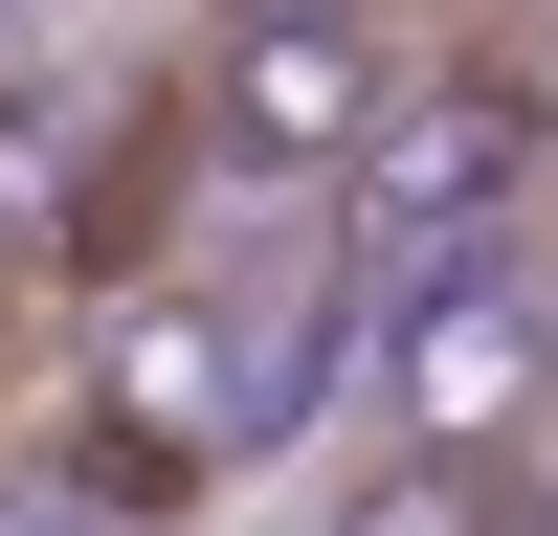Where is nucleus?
<instances>
[{
  "mask_svg": "<svg viewBox=\"0 0 558 536\" xmlns=\"http://www.w3.org/2000/svg\"><path fill=\"white\" fill-rule=\"evenodd\" d=\"M357 402H380V447H447V470L558 447V246H514V223L425 246L357 336Z\"/></svg>",
  "mask_w": 558,
  "mask_h": 536,
  "instance_id": "1",
  "label": "nucleus"
},
{
  "mask_svg": "<svg viewBox=\"0 0 558 536\" xmlns=\"http://www.w3.org/2000/svg\"><path fill=\"white\" fill-rule=\"evenodd\" d=\"M425 0H223L202 45H179V134H202L223 179H357V134L402 112V68H425Z\"/></svg>",
  "mask_w": 558,
  "mask_h": 536,
  "instance_id": "2",
  "label": "nucleus"
},
{
  "mask_svg": "<svg viewBox=\"0 0 558 536\" xmlns=\"http://www.w3.org/2000/svg\"><path fill=\"white\" fill-rule=\"evenodd\" d=\"M68 402H89V470H112V491H223V470L268 447V357H246V313L179 291V268H112Z\"/></svg>",
  "mask_w": 558,
  "mask_h": 536,
  "instance_id": "3",
  "label": "nucleus"
},
{
  "mask_svg": "<svg viewBox=\"0 0 558 536\" xmlns=\"http://www.w3.org/2000/svg\"><path fill=\"white\" fill-rule=\"evenodd\" d=\"M336 536H514V491H492V470H447V447H380V470L336 491Z\"/></svg>",
  "mask_w": 558,
  "mask_h": 536,
  "instance_id": "4",
  "label": "nucleus"
},
{
  "mask_svg": "<svg viewBox=\"0 0 558 536\" xmlns=\"http://www.w3.org/2000/svg\"><path fill=\"white\" fill-rule=\"evenodd\" d=\"M492 112H514V179H536V223H558V0L492 45Z\"/></svg>",
  "mask_w": 558,
  "mask_h": 536,
  "instance_id": "5",
  "label": "nucleus"
},
{
  "mask_svg": "<svg viewBox=\"0 0 558 536\" xmlns=\"http://www.w3.org/2000/svg\"><path fill=\"white\" fill-rule=\"evenodd\" d=\"M514 536H558V514H514Z\"/></svg>",
  "mask_w": 558,
  "mask_h": 536,
  "instance_id": "6",
  "label": "nucleus"
}]
</instances>
